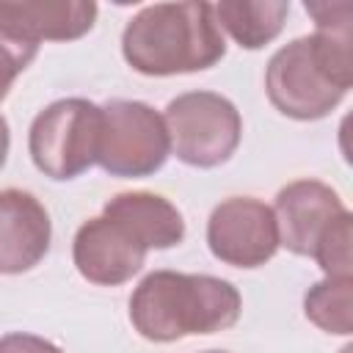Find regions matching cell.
<instances>
[{
    "mask_svg": "<svg viewBox=\"0 0 353 353\" xmlns=\"http://www.w3.org/2000/svg\"><path fill=\"white\" fill-rule=\"evenodd\" d=\"M8 149H11V132H8V121H6V116L0 113V168H3L6 160H8Z\"/></svg>",
    "mask_w": 353,
    "mask_h": 353,
    "instance_id": "cell-18",
    "label": "cell"
},
{
    "mask_svg": "<svg viewBox=\"0 0 353 353\" xmlns=\"http://www.w3.org/2000/svg\"><path fill=\"white\" fill-rule=\"evenodd\" d=\"M171 154L193 168L223 165L240 146L243 119L232 99L215 91H185L163 113Z\"/></svg>",
    "mask_w": 353,
    "mask_h": 353,
    "instance_id": "cell-5",
    "label": "cell"
},
{
    "mask_svg": "<svg viewBox=\"0 0 353 353\" xmlns=\"http://www.w3.org/2000/svg\"><path fill=\"white\" fill-rule=\"evenodd\" d=\"M102 215L121 223L146 251L174 248L185 240V218L182 212L163 196L149 190H127L116 193L105 201Z\"/></svg>",
    "mask_w": 353,
    "mask_h": 353,
    "instance_id": "cell-11",
    "label": "cell"
},
{
    "mask_svg": "<svg viewBox=\"0 0 353 353\" xmlns=\"http://www.w3.org/2000/svg\"><path fill=\"white\" fill-rule=\"evenodd\" d=\"M212 8L218 28L226 30L243 50H262L281 33L290 0H223Z\"/></svg>",
    "mask_w": 353,
    "mask_h": 353,
    "instance_id": "cell-13",
    "label": "cell"
},
{
    "mask_svg": "<svg viewBox=\"0 0 353 353\" xmlns=\"http://www.w3.org/2000/svg\"><path fill=\"white\" fill-rule=\"evenodd\" d=\"M39 44L41 41L11 14L8 0H0V102L8 97L14 80L30 66Z\"/></svg>",
    "mask_w": 353,
    "mask_h": 353,
    "instance_id": "cell-15",
    "label": "cell"
},
{
    "mask_svg": "<svg viewBox=\"0 0 353 353\" xmlns=\"http://www.w3.org/2000/svg\"><path fill=\"white\" fill-rule=\"evenodd\" d=\"M11 14L39 41H74L97 22V3L83 0H8Z\"/></svg>",
    "mask_w": 353,
    "mask_h": 353,
    "instance_id": "cell-12",
    "label": "cell"
},
{
    "mask_svg": "<svg viewBox=\"0 0 353 353\" xmlns=\"http://www.w3.org/2000/svg\"><path fill=\"white\" fill-rule=\"evenodd\" d=\"M207 245L215 259L232 268L254 270L279 251V226L273 207L254 196H232L215 204L207 221Z\"/></svg>",
    "mask_w": 353,
    "mask_h": 353,
    "instance_id": "cell-7",
    "label": "cell"
},
{
    "mask_svg": "<svg viewBox=\"0 0 353 353\" xmlns=\"http://www.w3.org/2000/svg\"><path fill=\"white\" fill-rule=\"evenodd\" d=\"M102 130L97 165L121 179H138L157 174L168 154L171 141L163 116L138 99H108L99 105Z\"/></svg>",
    "mask_w": 353,
    "mask_h": 353,
    "instance_id": "cell-6",
    "label": "cell"
},
{
    "mask_svg": "<svg viewBox=\"0 0 353 353\" xmlns=\"http://www.w3.org/2000/svg\"><path fill=\"white\" fill-rule=\"evenodd\" d=\"M102 110L91 99L66 97L50 102L36 113L28 130V152L33 165L55 179L66 182L80 176L97 163Z\"/></svg>",
    "mask_w": 353,
    "mask_h": 353,
    "instance_id": "cell-4",
    "label": "cell"
},
{
    "mask_svg": "<svg viewBox=\"0 0 353 353\" xmlns=\"http://www.w3.org/2000/svg\"><path fill=\"white\" fill-rule=\"evenodd\" d=\"M243 298L226 279L210 273L154 270L130 295V323L149 342H176L232 328Z\"/></svg>",
    "mask_w": 353,
    "mask_h": 353,
    "instance_id": "cell-2",
    "label": "cell"
},
{
    "mask_svg": "<svg viewBox=\"0 0 353 353\" xmlns=\"http://www.w3.org/2000/svg\"><path fill=\"white\" fill-rule=\"evenodd\" d=\"M314 19L312 36L279 47L265 66L270 105L295 121L325 119L353 85V6L303 3Z\"/></svg>",
    "mask_w": 353,
    "mask_h": 353,
    "instance_id": "cell-1",
    "label": "cell"
},
{
    "mask_svg": "<svg viewBox=\"0 0 353 353\" xmlns=\"http://www.w3.org/2000/svg\"><path fill=\"white\" fill-rule=\"evenodd\" d=\"M0 353H63V350L39 334L11 331L0 336Z\"/></svg>",
    "mask_w": 353,
    "mask_h": 353,
    "instance_id": "cell-17",
    "label": "cell"
},
{
    "mask_svg": "<svg viewBox=\"0 0 353 353\" xmlns=\"http://www.w3.org/2000/svg\"><path fill=\"white\" fill-rule=\"evenodd\" d=\"M339 193L320 179H295L276 193L273 215L279 245L298 256H312L323 232L345 212Z\"/></svg>",
    "mask_w": 353,
    "mask_h": 353,
    "instance_id": "cell-9",
    "label": "cell"
},
{
    "mask_svg": "<svg viewBox=\"0 0 353 353\" xmlns=\"http://www.w3.org/2000/svg\"><path fill=\"white\" fill-rule=\"evenodd\" d=\"M350 240H353V215L345 210L317 240L312 259L320 265V270L331 279H347L350 276Z\"/></svg>",
    "mask_w": 353,
    "mask_h": 353,
    "instance_id": "cell-16",
    "label": "cell"
},
{
    "mask_svg": "<svg viewBox=\"0 0 353 353\" xmlns=\"http://www.w3.org/2000/svg\"><path fill=\"white\" fill-rule=\"evenodd\" d=\"M303 314L325 334L350 336L353 334V276L312 284L303 295Z\"/></svg>",
    "mask_w": 353,
    "mask_h": 353,
    "instance_id": "cell-14",
    "label": "cell"
},
{
    "mask_svg": "<svg viewBox=\"0 0 353 353\" xmlns=\"http://www.w3.org/2000/svg\"><path fill=\"white\" fill-rule=\"evenodd\" d=\"M121 55L138 74L171 77L215 66L226 55L212 3H154L121 33Z\"/></svg>",
    "mask_w": 353,
    "mask_h": 353,
    "instance_id": "cell-3",
    "label": "cell"
},
{
    "mask_svg": "<svg viewBox=\"0 0 353 353\" xmlns=\"http://www.w3.org/2000/svg\"><path fill=\"white\" fill-rule=\"evenodd\" d=\"M72 259L85 281L99 287H119L141 273L146 248L121 223L97 215L77 229L72 240Z\"/></svg>",
    "mask_w": 353,
    "mask_h": 353,
    "instance_id": "cell-8",
    "label": "cell"
},
{
    "mask_svg": "<svg viewBox=\"0 0 353 353\" xmlns=\"http://www.w3.org/2000/svg\"><path fill=\"white\" fill-rule=\"evenodd\" d=\"M52 221L47 207L28 190H0V273L33 270L50 251Z\"/></svg>",
    "mask_w": 353,
    "mask_h": 353,
    "instance_id": "cell-10",
    "label": "cell"
}]
</instances>
